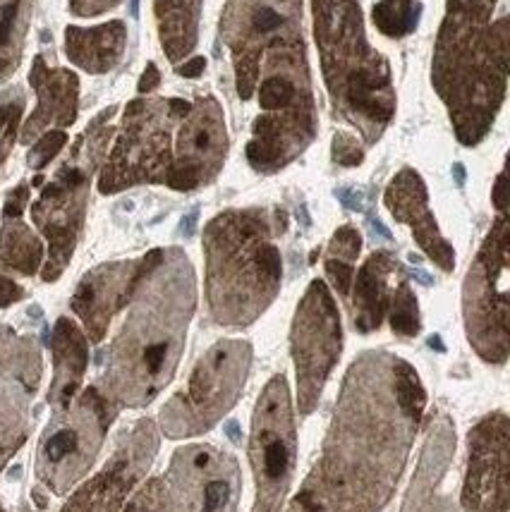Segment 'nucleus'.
Masks as SVG:
<instances>
[{"label": "nucleus", "instance_id": "1", "mask_svg": "<svg viewBox=\"0 0 510 512\" xmlns=\"http://www.w3.org/2000/svg\"><path fill=\"white\" fill-rule=\"evenodd\" d=\"M427 393L405 359L364 352L345 376L329 436L305 484L326 512H381L408 462Z\"/></svg>", "mask_w": 510, "mask_h": 512}, {"label": "nucleus", "instance_id": "2", "mask_svg": "<svg viewBox=\"0 0 510 512\" xmlns=\"http://www.w3.org/2000/svg\"><path fill=\"white\" fill-rule=\"evenodd\" d=\"M194 307L197 283L190 259L178 247L163 249L106 352L99 390L118 410L149 405L168 386L185 350Z\"/></svg>", "mask_w": 510, "mask_h": 512}, {"label": "nucleus", "instance_id": "3", "mask_svg": "<svg viewBox=\"0 0 510 512\" xmlns=\"http://www.w3.org/2000/svg\"><path fill=\"white\" fill-rule=\"evenodd\" d=\"M506 0H446L431 82L460 144L477 146L494 127L508 91L510 15Z\"/></svg>", "mask_w": 510, "mask_h": 512}, {"label": "nucleus", "instance_id": "4", "mask_svg": "<svg viewBox=\"0 0 510 512\" xmlns=\"http://www.w3.org/2000/svg\"><path fill=\"white\" fill-rule=\"evenodd\" d=\"M206 304L218 326L245 328L276 300L283 261L264 209H230L204 228Z\"/></svg>", "mask_w": 510, "mask_h": 512}, {"label": "nucleus", "instance_id": "5", "mask_svg": "<svg viewBox=\"0 0 510 512\" xmlns=\"http://www.w3.org/2000/svg\"><path fill=\"white\" fill-rule=\"evenodd\" d=\"M324 82L336 118L357 127L364 142H379L396 115L388 60L367 41L357 0H312Z\"/></svg>", "mask_w": 510, "mask_h": 512}, {"label": "nucleus", "instance_id": "6", "mask_svg": "<svg viewBox=\"0 0 510 512\" xmlns=\"http://www.w3.org/2000/svg\"><path fill=\"white\" fill-rule=\"evenodd\" d=\"M254 89L261 115L252 125L247 161L257 173L273 175L305 154L319 130L302 34L264 53Z\"/></svg>", "mask_w": 510, "mask_h": 512}, {"label": "nucleus", "instance_id": "7", "mask_svg": "<svg viewBox=\"0 0 510 512\" xmlns=\"http://www.w3.org/2000/svg\"><path fill=\"white\" fill-rule=\"evenodd\" d=\"M118 106H108L87 125L72 144L68 158L60 163L39 199L32 204V221L48 242V256L41 266V278L53 283L65 273L87 218L91 178L99 170L108 144L113 139L111 118Z\"/></svg>", "mask_w": 510, "mask_h": 512}, {"label": "nucleus", "instance_id": "8", "mask_svg": "<svg viewBox=\"0 0 510 512\" xmlns=\"http://www.w3.org/2000/svg\"><path fill=\"white\" fill-rule=\"evenodd\" d=\"M192 103L166 96H144L127 103L118 139L99 175L101 194L135 185H166L173 166V130Z\"/></svg>", "mask_w": 510, "mask_h": 512}, {"label": "nucleus", "instance_id": "9", "mask_svg": "<svg viewBox=\"0 0 510 512\" xmlns=\"http://www.w3.org/2000/svg\"><path fill=\"white\" fill-rule=\"evenodd\" d=\"M238 460L216 446L175 450L168 472L149 479L123 512H221L238 505Z\"/></svg>", "mask_w": 510, "mask_h": 512}, {"label": "nucleus", "instance_id": "10", "mask_svg": "<svg viewBox=\"0 0 510 512\" xmlns=\"http://www.w3.org/2000/svg\"><path fill=\"white\" fill-rule=\"evenodd\" d=\"M118 407L99 386H91L70 402L68 410L53 412L36 450L34 472L46 491L65 496L87 477L99 457Z\"/></svg>", "mask_w": 510, "mask_h": 512}, {"label": "nucleus", "instance_id": "11", "mask_svg": "<svg viewBox=\"0 0 510 512\" xmlns=\"http://www.w3.org/2000/svg\"><path fill=\"white\" fill-rule=\"evenodd\" d=\"M252 364V345L221 340L199 359L187 386L161 410V429L170 438L199 436L230 412L245 388Z\"/></svg>", "mask_w": 510, "mask_h": 512}, {"label": "nucleus", "instance_id": "12", "mask_svg": "<svg viewBox=\"0 0 510 512\" xmlns=\"http://www.w3.org/2000/svg\"><path fill=\"white\" fill-rule=\"evenodd\" d=\"M510 223L499 211L487 240L470 266L463 288L465 331L477 355L489 364H506L510 352Z\"/></svg>", "mask_w": 510, "mask_h": 512}, {"label": "nucleus", "instance_id": "13", "mask_svg": "<svg viewBox=\"0 0 510 512\" xmlns=\"http://www.w3.org/2000/svg\"><path fill=\"white\" fill-rule=\"evenodd\" d=\"M297 434L293 400L283 374L266 383L254 407L250 465L257 484L252 512H281L295 477Z\"/></svg>", "mask_w": 510, "mask_h": 512}, {"label": "nucleus", "instance_id": "14", "mask_svg": "<svg viewBox=\"0 0 510 512\" xmlns=\"http://www.w3.org/2000/svg\"><path fill=\"white\" fill-rule=\"evenodd\" d=\"M290 347L297 371V407L302 417H309L343 350L340 314L324 280H312L297 304Z\"/></svg>", "mask_w": 510, "mask_h": 512}, {"label": "nucleus", "instance_id": "15", "mask_svg": "<svg viewBox=\"0 0 510 512\" xmlns=\"http://www.w3.org/2000/svg\"><path fill=\"white\" fill-rule=\"evenodd\" d=\"M300 34L302 0H228L221 17V36L233 56L242 101L254 94L264 53Z\"/></svg>", "mask_w": 510, "mask_h": 512}, {"label": "nucleus", "instance_id": "16", "mask_svg": "<svg viewBox=\"0 0 510 512\" xmlns=\"http://www.w3.org/2000/svg\"><path fill=\"white\" fill-rule=\"evenodd\" d=\"M159 429L151 419H139L120 434L111 460L80 486L60 512H123L127 496L149 472L159 453Z\"/></svg>", "mask_w": 510, "mask_h": 512}, {"label": "nucleus", "instance_id": "17", "mask_svg": "<svg viewBox=\"0 0 510 512\" xmlns=\"http://www.w3.org/2000/svg\"><path fill=\"white\" fill-rule=\"evenodd\" d=\"M226 156L228 132L221 103L211 94L199 96L180 123L166 187L175 192H194L209 185L221 173Z\"/></svg>", "mask_w": 510, "mask_h": 512}, {"label": "nucleus", "instance_id": "18", "mask_svg": "<svg viewBox=\"0 0 510 512\" xmlns=\"http://www.w3.org/2000/svg\"><path fill=\"white\" fill-rule=\"evenodd\" d=\"M163 249H151L139 259L111 261L91 268L77 285L70 307L80 316L84 335L91 343H101L106 338L113 316L132 302L142 280L159 266Z\"/></svg>", "mask_w": 510, "mask_h": 512}, {"label": "nucleus", "instance_id": "19", "mask_svg": "<svg viewBox=\"0 0 510 512\" xmlns=\"http://www.w3.org/2000/svg\"><path fill=\"white\" fill-rule=\"evenodd\" d=\"M460 505L465 512H508V417L494 412L470 431Z\"/></svg>", "mask_w": 510, "mask_h": 512}, {"label": "nucleus", "instance_id": "20", "mask_svg": "<svg viewBox=\"0 0 510 512\" xmlns=\"http://www.w3.org/2000/svg\"><path fill=\"white\" fill-rule=\"evenodd\" d=\"M386 206L398 223L412 228V237L424 254L434 261L441 271L451 273L455 268V249L436 225L434 213L429 209V192L420 173L412 168H403L391 180L386 190Z\"/></svg>", "mask_w": 510, "mask_h": 512}, {"label": "nucleus", "instance_id": "21", "mask_svg": "<svg viewBox=\"0 0 510 512\" xmlns=\"http://www.w3.org/2000/svg\"><path fill=\"white\" fill-rule=\"evenodd\" d=\"M455 453V426L443 412L431 414L427 441H424L420 465L405 493L400 512H458L453 496L441 489Z\"/></svg>", "mask_w": 510, "mask_h": 512}, {"label": "nucleus", "instance_id": "22", "mask_svg": "<svg viewBox=\"0 0 510 512\" xmlns=\"http://www.w3.org/2000/svg\"><path fill=\"white\" fill-rule=\"evenodd\" d=\"M29 82L39 96L34 113L20 132L22 144H32L48 130H65L75 125L80 111V79L65 67H51L44 56H36Z\"/></svg>", "mask_w": 510, "mask_h": 512}, {"label": "nucleus", "instance_id": "23", "mask_svg": "<svg viewBox=\"0 0 510 512\" xmlns=\"http://www.w3.org/2000/svg\"><path fill=\"white\" fill-rule=\"evenodd\" d=\"M51 350L53 381L51 390H48V405L53 407V412H63L80 395L89 364V338L75 321L63 316L53 328Z\"/></svg>", "mask_w": 510, "mask_h": 512}, {"label": "nucleus", "instance_id": "24", "mask_svg": "<svg viewBox=\"0 0 510 512\" xmlns=\"http://www.w3.org/2000/svg\"><path fill=\"white\" fill-rule=\"evenodd\" d=\"M403 271L396 254L374 252L364 261L355 278H352V323L360 333L379 331L381 321L388 312L393 288L391 278Z\"/></svg>", "mask_w": 510, "mask_h": 512}, {"label": "nucleus", "instance_id": "25", "mask_svg": "<svg viewBox=\"0 0 510 512\" xmlns=\"http://www.w3.org/2000/svg\"><path fill=\"white\" fill-rule=\"evenodd\" d=\"M29 204V185L20 182L8 192L3 206V225H0V266L20 273L36 276L44 266V245L39 235L24 223V209Z\"/></svg>", "mask_w": 510, "mask_h": 512}, {"label": "nucleus", "instance_id": "26", "mask_svg": "<svg viewBox=\"0 0 510 512\" xmlns=\"http://www.w3.org/2000/svg\"><path fill=\"white\" fill-rule=\"evenodd\" d=\"M127 48V27L123 20H111L96 27L65 29V53L82 70L91 75H106L118 67Z\"/></svg>", "mask_w": 510, "mask_h": 512}, {"label": "nucleus", "instance_id": "27", "mask_svg": "<svg viewBox=\"0 0 510 512\" xmlns=\"http://www.w3.org/2000/svg\"><path fill=\"white\" fill-rule=\"evenodd\" d=\"M39 383L24 379L0 381V472L8 467L32 431V400Z\"/></svg>", "mask_w": 510, "mask_h": 512}, {"label": "nucleus", "instance_id": "28", "mask_svg": "<svg viewBox=\"0 0 510 512\" xmlns=\"http://www.w3.org/2000/svg\"><path fill=\"white\" fill-rule=\"evenodd\" d=\"M202 5L204 0H154L159 39L170 63H180L197 46Z\"/></svg>", "mask_w": 510, "mask_h": 512}, {"label": "nucleus", "instance_id": "29", "mask_svg": "<svg viewBox=\"0 0 510 512\" xmlns=\"http://www.w3.org/2000/svg\"><path fill=\"white\" fill-rule=\"evenodd\" d=\"M36 0H0V82L22 63Z\"/></svg>", "mask_w": 510, "mask_h": 512}, {"label": "nucleus", "instance_id": "30", "mask_svg": "<svg viewBox=\"0 0 510 512\" xmlns=\"http://www.w3.org/2000/svg\"><path fill=\"white\" fill-rule=\"evenodd\" d=\"M41 371V347L32 335H20L15 328L0 326V381L24 379L39 383Z\"/></svg>", "mask_w": 510, "mask_h": 512}, {"label": "nucleus", "instance_id": "31", "mask_svg": "<svg viewBox=\"0 0 510 512\" xmlns=\"http://www.w3.org/2000/svg\"><path fill=\"white\" fill-rule=\"evenodd\" d=\"M362 249V235L352 225H343L336 235L331 237V245L326 249L324 268L331 285L340 297H348L355 278V261Z\"/></svg>", "mask_w": 510, "mask_h": 512}, {"label": "nucleus", "instance_id": "32", "mask_svg": "<svg viewBox=\"0 0 510 512\" xmlns=\"http://www.w3.org/2000/svg\"><path fill=\"white\" fill-rule=\"evenodd\" d=\"M388 319H391L393 333H398L400 338H415L420 333L422 321H420V307H417L415 292L410 290L408 276H400L398 285L393 288L391 302H388Z\"/></svg>", "mask_w": 510, "mask_h": 512}, {"label": "nucleus", "instance_id": "33", "mask_svg": "<svg viewBox=\"0 0 510 512\" xmlns=\"http://www.w3.org/2000/svg\"><path fill=\"white\" fill-rule=\"evenodd\" d=\"M24 103H27V96H24V89L17 87V84L0 91V170H3V163L8 161L12 146H15Z\"/></svg>", "mask_w": 510, "mask_h": 512}, {"label": "nucleus", "instance_id": "34", "mask_svg": "<svg viewBox=\"0 0 510 512\" xmlns=\"http://www.w3.org/2000/svg\"><path fill=\"white\" fill-rule=\"evenodd\" d=\"M374 24L388 39L410 34L417 24L415 0H381L374 8Z\"/></svg>", "mask_w": 510, "mask_h": 512}, {"label": "nucleus", "instance_id": "35", "mask_svg": "<svg viewBox=\"0 0 510 512\" xmlns=\"http://www.w3.org/2000/svg\"><path fill=\"white\" fill-rule=\"evenodd\" d=\"M68 144V134L63 130H48L41 134L39 139H36V144L29 149L27 154V166L32 170H44L48 163L56 158L60 151H63V146Z\"/></svg>", "mask_w": 510, "mask_h": 512}, {"label": "nucleus", "instance_id": "36", "mask_svg": "<svg viewBox=\"0 0 510 512\" xmlns=\"http://www.w3.org/2000/svg\"><path fill=\"white\" fill-rule=\"evenodd\" d=\"M333 161L345 168L360 166L364 161V149L360 146V142H357L355 134L340 132L333 137Z\"/></svg>", "mask_w": 510, "mask_h": 512}, {"label": "nucleus", "instance_id": "37", "mask_svg": "<svg viewBox=\"0 0 510 512\" xmlns=\"http://www.w3.org/2000/svg\"><path fill=\"white\" fill-rule=\"evenodd\" d=\"M123 0H70V12L77 17H96L118 8Z\"/></svg>", "mask_w": 510, "mask_h": 512}, {"label": "nucleus", "instance_id": "38", "mask_svg": "<svg viewBox=\"0 0 510 512\" xmlns=\"http://www.w3.org/2000/svg\"><path fill=\"white\" fill-rule=\"evenodd\" d=\"M285 512H326V508L319 503V498L314 496V491L309 489L307 484H302L300 493H297L293 501H290L288 510Z\"/></svg>", "mask_w": 510, "mask_h": 512}, {"label": "nucleus", "instance_id": "39", "mask_svg": "<svg viewBox=\"0 0 510 512\" xmlns=\"http://www.w3.org/2000/svg\"><path fill=\"white\" fill-rule=\"evenodd\" d=\"M24 295H27V292H24L22 285H17L15 280L0 271V309L24 300Z\"/></svg>", "mask_w": 510, "mask_h": 512}, {"label": "nucleus", "instance_id": "40", "mask_svg": "<svg viewBox=\"0 0 510 512\" xmlns=\"http://www.w3.org/2000/svg\"><path fill=\"white\" fill-rule=\"evenodd\" d=\"M159 84H161V72H159V67H156L154 63H149L147 70H144L142 79H139L137 91H139V94H154V91L159 89Z\"/></svg>", "mask_w": 510, "mask_h": 512}, {"label": "nucleus", "instance_id": "41", "mask_svg": "<svg viewBox=\"0 0 510 512\" xmlns=\"http://www.w3.org/2000/svg\"><path fill=\"white\" fill-rule=\"evenodd\" d=\"M204 70H206V58H202V56L190 58L185 65L175 67V72H178L180 77H199Z\"/></svg>", "mask_w": 510, "mask_h": 512}, {"label": "nucleus", "instance_id": "42", "mask_svg": "<svg viewBox=\"0 0 510 512\" xmlns=\"http://www.w3.org/2000/svg\"><path fill=\"white\" fill-rule=\"evenodd\" d=\"M336 194L345 201V206H350V209H360V206H362L360 194H348V190H340Z\"/></svg>", "mask_w": 510, "mask_h": 512}, {"label": "nucleus", "instance_id": "43", "mask_svg": "<svg viewBox=\"0 0 510 512\" xmlns=\"http://www.w3.org/2000/svg\"><path fill=\"white\" fill-rule=\"evenodd\" d=\"M194 221H197V209H192L190 216H187L185 221H182V233H185L187 237L194 233Z\"/></svg>", "mask_w": 510, "mask_h": 512}, {"label": "nucleus", "instance_id": "44", "mask_svg": "<svg viewBox=\"0 0 510 512\" xmlns=\"http://www.w3.org/2000/svg\"><path fill=\"white\" fill-rule=\"evenodd\" d=\"M455 175H458V185H463V166H460V163H455Z\"/></svg>", "mask_w": 510, "mask_h": 512}, {"label": "nucleus", "instance_id": "45", "mask_svg": "<svg viewBox=\"0 0 510 512\" xmlns=\"http://www.w3.org/2000/svg\"><path fill=\"white\" fill-rule=\"evenodd\" d=\"M221 512H238V505H230V508H226V510H221Z\"/></svg>", "mask_w": 510, "mask_h": 512}, {"label": "nucleus", "instance_id": "46", "mask_svg": "<svg viewBox=\"0 0 510 512\" xmlns=\"http://www.w3.org/2000/svg\"><path fill=\"white\" fill-rule=\"evenodd\" d=\"M0 512H5V510H3V505H0Z\"/></svg>", "mask_w": 510, "mask_h": 512}]
</instances>
